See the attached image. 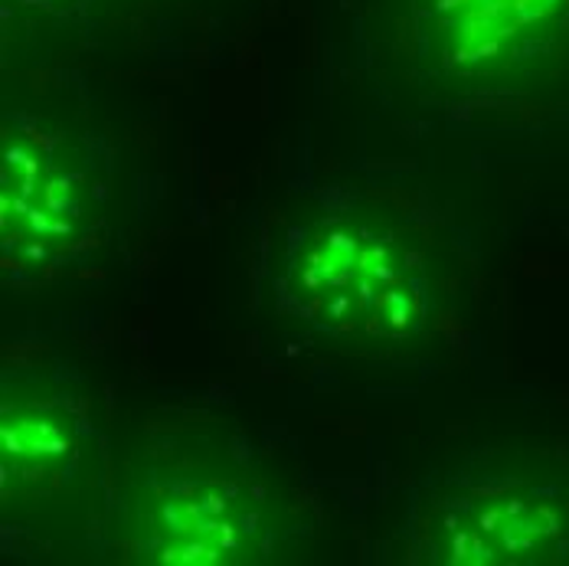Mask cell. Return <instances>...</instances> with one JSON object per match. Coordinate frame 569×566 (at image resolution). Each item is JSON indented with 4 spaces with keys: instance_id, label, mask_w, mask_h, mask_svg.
<instances>
[{
    "instance_id": "5b68a950",
    "label": "cell",
    "mask_w": 569,
    "mask_h": 566,
    "mask_svg": "<svg viewBox=\"0 0 569 566\" xmlns=\"http://www.w3.org/2000/svg\"><path fill=\"white\" fill-rule=\"evenodd\" d=\"M158 530L168 537L164 540L168 560L213 564L242 547L246 524H239V517L232 514L227 488L200 485L173 495Z\"/></svg>"
},
{
    "instance_id": "3957f363",
    "label": "cell",
    "mask_w": 569,
    "mask_h": 566,
    "mask_svg": "<svg viewBox=\"0 0 569 566\" xmlns=\"http://www.w3.org/2000/svg\"><path fill=\"white\" fill-rule=\"evenodd\" d=\"M89 187L47 141L17 135L3 151V242L17 259L47 262L82 236Z\"/></svg>"
},
{
    "instance_id": "277c9868",
    "label": "cell",
    "mask_w": 569,
    "mask_h": 566,
    "mask_svg": "<svg viewBox=\"0 0 569 566\" xmlns=\"http://www.w3.org/2000/svg\"><path fill=\"white\" fill-rule=\"evenodd\" d=\"M553 530L547 510L530 498H475L461 502L442 524L446 560L452 564H501L533 550Z\"/></svg>"
},
{
    "instance_id": "7a4b0ae2",
    "label": "cell",
    "mask_w": 569,
    "mask_h": 566,
    "mask_svg": "<svg viewBox=\"0 0 569 566\" xmlns=\"http://www.w3.org/2000/svg\"><path fill=\"white\" fill-rule=\"evenodd\" d=\"M436 62L465 76H498L537 57L563 27L569 0H416Z\"/></svg>"
},
{
    "instance_id": "6da1fadb",
    "label": "cell",
    "mask_w": 569,
    "mask_h": 566,
    "mask_svg": "<svg viewBox=\"0 0 569 566\" xmlns=\"http://www.w3.org/2000/svg\"><path fill=\"white\" fill-rule=\"evenodd\" d=\"M288 295L315 328L357 344L412 338L429 311L419 259L367 220L308 229L288 262Z\"/></svg>"
},
{
    "instance_id": "8992f818",
    "label": "cell",
    "mask_w": 569,
    "mask_h": 566,
    "mask_svg": "<svg viewBox=\"0 0 569 566\" xmlns=\"http://www.w3.org/2000/svg\"><path fill=\"white\" fill-rule=\"evenodd\" d=\"M76 453V423L57 403H27L3 416V465L23 481H50Z\"/></svg>"
}]
</instances>
